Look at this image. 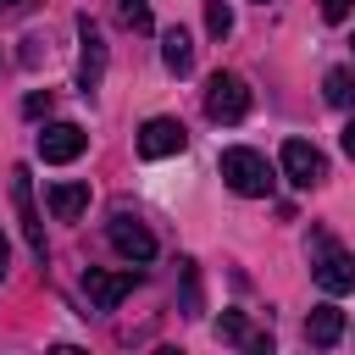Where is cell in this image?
<instances>
[{"label": "cell", "instance_id": "6da1fadb", "mask_svg": "<svg viewBox=\"0 0 355 355\" xmlns=\"http://www.w3.org/2000/svg\"><path fill=\"white\" fill-rule=\"evenodd\" d=\"M305 255H311V277L322 283V294H333V300H338V294H349V288H355V255H349L333 233H322V227H316V233H311V244H305Z\"/></svg>", "mask_w": 355, "mask_h": 355}, {"label": "cell", "instance_id": "7a4b0ae2", "mask_svg": "<svg viewBox=\"0 0 355 355\" xmlns=\"http://www.w3.org/2000/svg\"><path fill=\"white\" fill-rule=\"evenodd\" d=\"M222 183H227L233 194H244V200H266L277 178H272V166H266L261 150L233 144V150H222Z\"/></svg>", "mask_w": 355, "mask_h": 355}, {"label": "cell", "instance_id": "3957f363", "mask_svg": "<svg viewBox=\"0 0 355 355\" xmlns=\"http://www.w3.org/2000/svg\"><path fill=\"white\" fill-rule=\"evenodd\" d=\"M205 116L211 122H244L250 116V83L239 72H211V83H205Z\"/></svg>", "mask_w": 355, "mask_h": 355}, {"label": "cell", "instance_id": "277c9868", "mask_svg": "<svg viewBox=\"0 0 355 355\" xmlns=\"http://www.w3.org/2000/svg\"><path fill=\"white\" fill-rule=\"evenodd\" d=\"M277 166H283V178H288L294 189H316V183L327 178L322 150H316V144H305V139H288V144H283V155H277Z\"/></svg>", "mask_w": 355, "mask_h": 355}, {"label": "cell", "instance_id": "5b68a950", "mask_svg": "<svg viewBox=\"0 0 355 355\" xmlns=\"http://www.w3.org/2000/svg\"><path fill=\"white\" fill-rule=\"evenodd\" d=\"M39 161H50V166H67V161H78L83 150H89V133L78 128V122H50L44 133H39Z\"/></svg>", "mask_w": 355, "mask_h": 355}, {"label": "cell", "instance_id": "8992f818", "mask_svg": "<svg viewBox=\"0 0 355 355\" xmlns=\"http://www.w3.org/2000/svg\"><path fill=\"white\" fill-rule=\"evenodd\" d=\"M183 144H189V133H183V122H178V116H150V122L139 128V155H144V161L183 155Z\"/></svg>", "mask_w": 355, "mask_h": 355}, {"label": "cell", "instance_id": "52a82bcc", "mask_svg": "<svg viewBox=\"0 0 355 355\" xmlns=\"http://www.w3.org/2000/svg\"><path fill=\"white\" fill-rule=\"evenodd\" d=\"M11 205H17V216H22L28 250L44 261V222H39V205H33V178H28V166H11Z\"/></svg>", "mask_w": 355, "mask_h": 355}, {"label": "cell", "instance_id": "ba28073f", "mask_svg": "<svg viewBox=\"0 0 355 355\" xmlns=\"http://www.w3.org/2000/svg\"><path fill=\"white\" fill-rule=\"evenodd\" d=\"M111 250H116L122 261L144 266V261H155V233H150L144 222H133V216H111Z\"/></svg>", "mask_w": 355, "mask_h": 355}, {"label": "cell", "instance_id": "9c48e42d", "mask_svg": "<svg viewBox=\"0 0 355 355\" xmlns=\"http://www.w3.org/2000/svg\"><path fill=\"white\" fill-rule=\"evenodd\" d=\"M78 39H83V55H78V89L94 94L100 78H105V39H100V28H94L89 17H78Z\"/></svg>", "mask_w": 355, "mask_h": 355}, {"label": "cell", "instance_id": "30bf717a", "mask_svg": "<svg viewBox=\"0 0 355 355\" xmlns=\"http://www.w3.org/2000/svg\"><path fill=\"white\" fill-rule=\"evenodd\" d=\"M133 283H139V272H83V294L94 311H116L133 294Z\"/></svg>", "mask_w": 355, "mask_h": 355}, {"label": "cell", "instance_id": "8fae6325", "mask_svg": "<svg viewBox=\"0 0 355 355\" xmlns=\"http://www.w3.org/2000/svg\"><path fill=\"white\" fill-rule=\"evenodd\" d=\"M305 338H311L316 349H333V344L344 338V311H338V305H316V311L305 316Z\"/></svg>", "mask_w": 355, "mask_h": 355}, {"label": "cell", "instance_id": "7c38bea8", "mask_svg": "<svg viewBox=\"0 0 355 355\" xmlns=\"http://www.w3.org/2000/svg\"><path fill=\"white\" fill-rule=\"evenodd\" d=\"M161 67H166L172 78H189V72H194V44H189L183 28H166V33H161Z\"/></svg>", "mask_w": 355, "mask_h": 355}, {"label": "cell", "instance_id": "4fadbf2b", "mask_svg": "<svg viewBox=\"0 0 355 355\" xmlns=\"http://www.w3.org/2000/svg\"><path fill=\"white\" fill-rule=\"evenodd\" d=\"M89 211V183H55L50 189V216L55 222H78Z\"/></svg>", "mask_w": 355, "mask_h": 355}, {"label": "cell", "instance_id": "5bb4252c", "mask_svg": "<svg viewBox=\"0 0 355 355\" xmlns=\"http://www.w3.org/2000/svg\"><path fill=\"white\" fill-rule=\"evenodd\" d=\"M216 338H227V344H239V349H255V355H266V349H272V338H266V333H250V322H244L239 311H222Z\"/></svg>", "mask_w": 355, "mask_h": 355}, {"label": "cell", "instance_id": "9a60e30c", "mask_svg": "<svg viewBox=\"0 0 355 355\" xmlns=\"http://www.w3.org/2000/svg\"><path fill=\"white\" fill-rule=\"evenodd\" d=\"M322 100L338 105V111H349V105H355V67H327V78H322Z\"/></svg>", "mask_w": 355, "mask_h": 355}, {"label": "cell", "instance_id": "2e32d148", "mask_svg": "<svg viewBox=\"0 0 355 355\" xmlns=\"http://www.w3.org/2000/svg\"><path fill=\"white\" fill-rule=\"evenodd\" d=\"M116 22L133 33H150V0H116Z\"/></svg>", "mask_w": 355, "mask_h": 355}, {"label": "cell", "instance_id": "e0dca14e", "mask_svg": "<svg viewBox=\"0 0 355 355\" xmlns=\"http://www.w3.org/2000/svg\"><path fill=\"white\" fill-rule=\"evenodd\" d=\"M205 28H211V39H227V33H233V11H227V0H205Z\"/></svg>", "mask_w": 355, "mask_h": 355}, {"label": "cell", "instance_id": "ac0fdd59", "mask_svg": "<svg viewBox=\"0 0 355 355\" xmlns=\"http://www.w3.org/2000/svg\"><path fill=\"white\" fill-rule=\"evenodd\" d=\"M316 11H322V22H344L355 11V0H316Z\"/></svg>", "mask_w": 355, "mask_h": 355}, {"label": "cell", "instance_id": "d6986e66", "mask_svg": "<svg viewBox=\"0 0 355 355\" xmlns=\"http://www.w3.org/2000/svg\"><path fill=\"white\" fill-rule=\"evenodd\" d=\"M22 111H28V116H44V111H50V94H28V105H22Z\"/></svg>", "mask_w": 355, "mask_h": 355}, {"label": "cell", "instance_id": "ffe728a7", "mask_svg": "<svg viewBox=\"0 0 355 355\" xmlns=\"http://www.w3.org/2000/svg\"><path fill=\"white\" fill-rule=\"evenodd\" d=\"M338 144H344V155H349V161H355V116H349V122H344V133H338Z\"/></svg>", "mask_w": 355, "mask_h": 355}, {"label": "cell", "instance_id": "44dd1931", "mask_svg": "<svg viewBox=\"0 0 355 355\" xmlns=\"http://www.w3.org/2000/svg\"><path fill=\"white\" fill-rule=\"evenodd\" d=\"M6 266H11V244H6V233H0V283H6Z\"/></svg>", "mask_w": 355, "mask_h": 355}, {"label": "cell", "instance_id": "7402d4cb", "mask_svg": "<svg viewBox=\"0 0 355 355\" xmlns=\"http://www.w3.org/2000/svg\"><path fill=\"white\" fill-rule=\"evenodd\" d=\"M28 0H0V17H11V11H22Z\"/></svg>", "mask_w": 355, "mask_h": 355}]
</instances>
